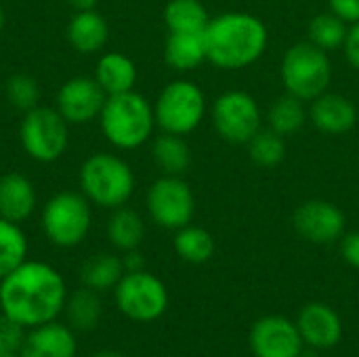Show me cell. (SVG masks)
I'll return each mask as SVG.
<instances>
[{
	"label": "cell",
	"mask_w": 359,
	"mask_h": 357,
	"mask_svg": "<svg viewBox=\"0 0 359 357\" xmlns=\"http://www.w3.org/2000/svg\"><path fill=\"white\" fill-rule=\"evenodd\" d=\"M305 101L292 97V95H284L280 97L267 114V124L271 130H276L278 135L286 137V135H294L299 133L305 122H307V109L303 105Z\"/></svg>",
	"instance_id": "cell-28"
},
{
	"label": "cell",
	"mask_w": 359,
	"mask_h": 357,
	"mask_svg": "<svg viewBox=\"0 0 359 357\" xmlns=\"http://www.w3.org/2000/svg\"><path fill=\"white\" fill-rule=\"evenodd\" d=\"M78 11H93L99 0H69Z\"/></svg>",
	"instance_id": "cell-38"
},
{
	"label": "cell",
	"mask_w": 359,
	"mask_h": 357,
	"mask_svg": "<svg viewBox=\"0 0 359 357\" xmlns=\"http://www.w3.org/2000/svg\"><path fill=\"white\" fill-rule=\"evenodd\" d=\"M65 314H67L72 328H76L80 332L93 330L99 324L101 314H103V305H101L97 290H93V288L76 290L65 301Z\"/></svg>",
	"instance_id": "cell-27"
},
{
	"label": "cell",
	"mask_w": 359,
	"mask_h": 357,
	"mask_svg": "<svg viewBox=\"0 0 359 357\" xmlns=\"http://www.w3.org/2000/svg\"><path fill=\"white\" fill-rule=\"evenodd\" d=\"M2 25H4V13H2V8H0V29H2Z\"/></svg>",
	"instance_id": "cell-41"
},
{
	"label": "cell",
	"mask_w": 359,
	"mask_h": 357,
	"mask_svg": "<svg viewBox=\"0 0 359 357\" xmlns=\"http://www.w3.org/2000/svg\"><path fill=\"white\" fill-rule=\"evenodd\" d=\"M122 263H124V271H143L145 269V259H143V255L137 248L135 250H126Z\"/></svg>",
	"instance_id": "cell-37"
},
{
	"label": "cell",
	"mask_w": 359,
	"mask_h": 357,
	"mask_svg": "<svg viewBox=\"0 0 359 357\" xmlns=\"http://www.w3.org/2000/svg\"><path fill=\"white\" fill-rule=\"evenodd\" d=\"M248 154H250V160L259 166H265V168H271V166H278L284 158H286V143H284V137L278 135L276 130L271 128H261L248 143Z\"/></svg>",
	"instance_id": "cell-31"
},
{
	"label": "cell",
	"mask_w": 359,
	"mask_h": 357,
	"mask_svg": "<svg viewBox=\"0 0 359 357\" xmlns=\"http://www.w3.org/2000/svg\"><path fill=\"white\" fill-rule=\"evenodd\" d=\"M292 225L301 238L311 244H332L345 236V213L326 200L303 202L292 217Z\"/></svg>",
	"instance_id": "cell-13"
},
{
	"label": "cell",
	"mask_w": 359,
	"mask_h": 357,
	"mask_svg": "<svg viewBox=\"0 0 359 357\" xmlns=\"http://www.w3.org/2000/svg\"><path fill=\"white\" fill-rule=\"evenodd\" d=\"M0 357H21L19 353H0Z\"/></svg>",
	"instance_id": "cell-42"
},
{
	"label": "cell",
	"mask_w": 359,
	"mask_h": 357,
	"mask_svg": "<svg viewBox=\"0 0 359 357\" xmlns=\"http://www.w3.org/2000/svg\"><path fill=\"white\" fill-rule=\"evenodd\" d=\"M90 357H124L122 353H116V351H101V353H95Z\"/></svg>",
	"instance_id": "cell-40"
},
{
	"label": "cell",
	"mask_w": 359,
	"mask_h": 357,
	"mask_svg": "<svg viewBox=\"0 0 359 357\" xmlns=\"http://www.w3.org/2000/svg\"><path fill=\"white\" fill-rule=\"evenodd\" d=\"M36 206V191L27 177L19 173L0 179V217L13 223L25 221Z\"/></svg>",
	"instance_id": "cell-18"
},
{
	"label": "cell",
	"mask_w": 359,
	"mask_h": 357,
	"mask_svg": "<svg viewBox=\"0 0 359 357\" xmlns=\"http://www.w3.org/2000/svg\"><path fill=\"white\" fill-rule=\"evenodd\" d=\"M156 124L164 133L189 135L206 116V97L191 80H175L164 86L154 105Z\"/></svg>",
	"instance_id": "cell-6"
},
{
	"label": "cell",
	"mask_w": 359,
	"mask_h": 357,
	"mask_svg": "<svg viewBox=\"0 0 359 357\" xmlns=\"http://www.w3.org/2000/svg\"><path fill=\"white\" fill-rule=\"evenodd\" d=\"M25 339V328L15 320L0 316V353H19Z\"/></svg>",
	"instance_id": "cell-33"
},
{
	"label": "cell",
	"mask_w": 359,
	"mask_h": 357,
	"mask_svg": "<svg viewBox=\"0 0 359 357\" xmlns=\"http://www.w3.org/2000/svg\"><path fill=\"white\" fill-rule=\"evenodd\" d=\"M149 217L164 229H181L191 223L196 200L191 187L177 175L158 179L147 191Z\"/></svg>",
	"instance_id": "cell-11"
},
{
	"label": "cell",
	"mask_w": 359,
	"mask_h": 357,
	"mask_svg": "<svg viewBox=\"0 0 359 357\" xmlns=\"http://www.w3.org/2000/svg\"><path fill=\"white\" fill-rule=\"evenodd\" d=\"M299 357H322V351L313 349V347H303V351L299 353Z\"/></svg>",
	"instance_id": "cell-39"
},
{
	"label": "cell",
	"mask_w": 359,
	"mask_h": 357,
	"mask_svg": "<svg viewBox=\"0 0 359 357\" xmlns=\"http://www.w3.org/2000/svg\"><path fill=\"white\" fill-rule=\"evenodd\" d=\"M99 118L103 135L111 145L120 149H135L143 145L156 126L154 107L143 95L135 90L107 95Z\"/></svg>",
	"instance_id": "cell-3"
},
{
	"label": "cell",
	"mask_w": 359,
	"mask_h": 357,
	"mask_svg": "<svg viewBox=\"0 0 359 357\" xmlns=\"http://www.w3.org/2000/svg\"><path fill=\"white\" fill-rule=\"evenodd\" d=\"M297 326L305 347L328 351L343 339V320L326 303H309L299 311Z\"/></svg>",
	"instance_id": "cell-15"
},
{
	"label": "cell",
	"mask_w": 359,
	"mask_h": 357,
	"mask_svg": "<svg viewBox=\"0 0 359 357\" xmlns=\"http://www.w3.org/2000/svg\"><path fill=\"white\" fill-rule=\"evenodd\" d=\"M330 11L345 23L359 21V0H330Z\"/></svg>",
	"instance_id": "cell-35"
},
{
	"label": "cell",
	"mask_w": 359,
	"mask_h": 357,
	"mask_svg": "<svg viewBox=\"0 0 359 357\" xmlns=\"http://www.w3.org/2000/svg\"><path fill=\"white\" fill-rule=\"evenodd\" d=\"M6 99L8 103H13L17 109L29 112L34 107H38V99H40V88L38 82L29 76H13L6 82Z\"/></svg>",
	"instance_id": "cell-32"
},
{
	"label": "cell",
	"mask_w": 359,
	"mask_h": 357,
	"mask_svg": "<svg viewBox=\"0 0 359 357\" xmlns=\"http://www.w3.org/2000/svg\"><path fill=\"white\" fill-rule=\"evenodd\" d=\"M124 263L120 257L116 255H97L93 259H88L80 271V278L84 282L86 288L93 290H109L116 288L118 282L124 276Z\"/></svg>",
	"instance_id": "cell-26"
},
{
	"label": "cell",
	"mask_w": 359,
	"mask_h": 357,
	"mask_svg": "<svg viewBox=\"0 0 359 357\" xmlns=\"http://www.w3.org/2000/svg\"><path fill=\"white\" fill-rule=\"evenodd\" d=\"M42 227L46 238L61 246H78L90 229V208L86 196L63 191L50 198L42 210Z\"/></svg>",
	"instance_id": "cell-8"
},
{
	"label": "cell",
	"mask_w": 359,
	"mask_h": 357,
	"mask_svg": "<svg viewBox=\"0 0 359 357\" xmlns=\"http://www.w3.org/2000/svg\"><path fill=\"white\" fill-rule=\"evenodd\" d=\"M80 185L86 200L103 208H120L133 196L135 175L122 158L95 154L80 170Z\"/></svg>",
	"instance_id": "cell-5"
},
{
	"label": "cell",
	"mask_w": 359,
	"mask_h": 357,
	"mask_svg": "<svg viewBox=\"0 0 359 357\" xmlns=\"http://www.w3.org/2000/svg\"><path fill=\"white\" fill-rule=\"evenodd\" d=\"M347 32H349L347 23L341 17H337L332 11L320 13L309 23V42L316 44L318 48L330 53V50H337L345 44Z\"/></svg>",
	"instance_id": "cell-30"
},
{
	"label": "cell",
	"mask_w": 359,
	"mask_h": 357,
	"mask_svg": "<svg viewBox=\"0 0 359 357\" xmlns=\"http://www.w3.org/2000/svg\"><path fill=\"white\" fill-rule=\"evenodd\" d=\"M107 238L118 250H135L145 238V223L135 210L120 206L107 223Z\"/></svg>",
	"instance_id": "cell-22"
},
{
	"label": "cell",
	"mask_w": 359,
	"mask_h": 357,
	"mask_svg": "<svg viewBox=\"0 0 359 357\" xmlns=\"http://www.w3.org/2000/svg\"><path fill=\"white\" fill-rule=\"evenodd\" d=\"M261 107L257 99L244 90H227L212 103V126L227 143H248L261 130Z\"/></svg>",
	"instance_id": "cell-9"
},
{
	"label": "cell",
	"mask_w": 359,
	"mask_h": 357,
	"mask_svg": "<svg viewBox=\"0 0 359 357\" xmlns=\"http://www.w3.org/2000/svg\"><path fill=\"white\" fill-rule=\"evenodd\" d=\"M107 23L93 11H78L67 25V40L80 53H97L107 42Z\"/></svg>",
	"instance_id": "cell-19"
},
{
	"label": "cell",
	"mask_w": 359,
	"mask_h": 357,
	"mask_svg": "<svg viewBox=\"0 0 359 357\" xmlns=\"http://www.w3.org/2000/svg\"><path fill=\"white\" fill-rule=\"evenodd\" d=\"M67 286L61 274L42 261H23L0 280V309L23 328L57 320L65 309Z\"/></svg>",
	"instance_id": "cell-1"
},
{
	"label": "cell",
	"mask_w": 359,
	"mask_h": 357,
	"mask_svg": "<svg viewBox=\"0 0 359 357\" xmlns=\"http://www.w3.org/2000/svg\"><path fill=\"white\" fill-rule=\"evenodd\" d=\"M175 250L183 261H187L191 265H202V263L210 261L215 255V238L204 227H196L189 223V225L177 229Z\"/></svg>",
	"instance_id": "cell-25"
},
{
	"label": "cell",
	"mask_w": 359,
	"mask_h": 357,
	"mask_svg": "<svg viewBox=\"0 0 359 357\" xmlns=\"http://www.w3.org/2000/svg\"><path fill=\"white\" fill-rule=\"evenodd\" d=\"M97 82L107 95L128 93L137 82V67L126 55L107 53L97 63Z\"/></svg>",
	"instance_id": "cell-21"
},
{
	"label": "cell",
	"mask_w": 359,
	"mask_h": 357,
	"mask_svg": "<svg viewBox=\"0 0 359 357\" xmlns=\"http://www.w3.org/2000/svg\"><path fill=\"white\" fill-rule=\"evenodd\" d=\"M341 255L345 263L353 269H359V231H349L341 240Z\"/></svg>",
	"instance_id": "cell-34"
},
{
	"label": "cell",
	"mask_w": 359,
	"mask_h": 357,
	"mask_svg": "<svg viewBox=\"0 0 359 357\" xmlns=\"http://www.w3.org/2000/svg\"><path fill=\"white\" fill-rule=\"evenodd\" d=\"M154 160L166 175H183L191 164V149L181 135L164 133L154 141Z\"/></svg>",
	"instance_id": "cell-24"
},
{
	"label": "cell",
	"mask_w": 359,
	"mask_h": 357,
	"mask_svg": "<svg viewBox=\"0 0 359 357\" xmlns=\"http://www.w3.org/2000/svg\"><path fill=\"white\" fill-rule=\"evenodd\" d=\"M164 21L170 32L202 34L210 21V15L200 0H170L164 8Z\"/></svg>",
	"instance_id": "cell-23"
},
{
	"label": "cell",
	"mask_w": 359,
	"mask_h": 357,
	"mask_svg": "<svg viewBox=\"0 0 359 357\" xmlns=\"http://www.w3.org/2000/svg\"><path fill=\"white\" fill-rule=\"evenodd\" d=\"M166 63L179 72H189L198 67L202 61H206V44H204V32H170L164 46Z\"/></svg>",
	"instance_id": "cell-20"
},
{
	"label": "cell",
	"mask_w": 359,
	"mask_h": 357,
	"mask_svg": "<svg viewBox=\"0 0 359 357\" xmlns=\"http://www.w3.org/2000/svg\"><path fill=\"white\" fill-rule=\"evenodd\" d=\"M332 80V63L326 50L316 44L299 42L282 59V82L288 95L301 101H313L324 95Z\"/></svg>",
	"instance_id": "cell-4"
},
{
	"label": "cell",
	"mask_w": 359,
	"mask_h": 357,
	"mask_svg": "<svg viewBox=\"0 0 359 357\" xmlns=\"http://www.w3.org/2000/svg\"><path fill=\"white\" fill-rule=\"evenodd\" d=\"M248 345L255 357H299L305 347L297 322L284 316L259 318L250 328Z\"/></svg>",
	"instance_id": "cell-12"
},
{
	"label": "cell",
	"mask_w": 359,
	"mask_h": 357,
	"mask_svg": "<svg viewBox=\"0 0 359 357\" xmlns=\"http://www.w3.org/2000/svg\"><path fill=\"white\" fill-rule=\"evenodd\" d=\"M345 55H347V61L359 69V21L358 23H351L349 32H347V40H345Z\"/></svg>",
	"instance_id": "cell-36"
},
{
	"label": "cell",
	"mask_w": 359,
	"mask_h": 357,
	"mask_svg": "<svg viewBox=\"0 0 359 357\" xmlns=\"http://www.w3.org/2000/svg\"><path fill=\"white\" fill-rule=\"evenodd\" d=\"M27 255V240L19 223L0 217V280L15 271Z\"/></svg>",
	"instance_id": "cell-29"
},
{
	"label": "cell",
	"mask_w": 359,
	"mask_h": 357,
	"mask_svg": "<svg viewBox=\"0 0 359 357\" xmlns=\"http://www.w3.org/2000/svg\"><path fill=\"white\" fill-rule=\"evenodd\" d=\"M116 305L133 322H156L168 309L164 282L149 271H126L116 286Z\"/></svg>",
	"instance_id": "cell-7"
},
{
	"label": "cell",
	"mask_w": 359,
	"mask_h": 357,
	"mask_svg": "<svg viewBox=\"0 0 359 357\" xmlns=\"http://www.w3.org/2000/svg\"><path fill=\"white\" fill-rule=\"evenodd\" d=\"M107 93L101 88L97 78H72L57 95V112L72 124L90 122L101 116Z\"/></svg>",
	"instance_id": "cell-14"
},
{
	"label": "cell",
	"mask_w": 359,
	"mask_h": 357,
	"mask_svg": "<svg viewBox=\"0 0 359 357\" xmlns=\"http://www.w3.org/2000/svg\"><path fill=\"white\" fill-rule=\"evenodd\" d=\"M21 145L38 162H53L67 149V120L48 107L25 112L21 122Z\"/></svg>",
	"instance_id": "cell-10"
},
{
	"label": "cell",
	"mask_w": 359,
	"mask_h": 357,
	"mask_svg": "<svg viewBox=\"0 0 359 357\" xmlns=\"http://www.w3.org/2000/svg\"><path fill=\"white\" fill-rule=\"evenodd\" d=\"M78 343L69 326L59 322H46L25 332L21 357H76Z\"/></svg>",
	"instance_id": "cell-16"
},
{
	"label": "cell",
	"mask_w": 359,
	"mask_h": 357,
	"mask_svg": "<svg viewBox=\"0 0 359 357\" xmlns=\"http://www.w3.org/2000/svg\"><path fill=\"white\" fill-rule=\"evenodd\" d=\"M309 118L324 135H345L358 122V107L351 99L334 93H324L311 101Z\"/></svg>",
	"instance_id": "cell-17"
},
{
	"label": "cell",
	"mask_w": 359,
	"mask_h": 357,
	"mask_svg": "<svg viewBox=\"0 0 359 357\" xmlns=\"http://www.w3.org/2000/svg\"><path fill=\"white\" fill-rule=\"evenodd\" d=\"M269 42L265 23L250 13H223L210 17L204 29L206 59L221 69H244L257 63Z\"/></svg>",
	"instance_id": "cell-2"
}]
</instances>
